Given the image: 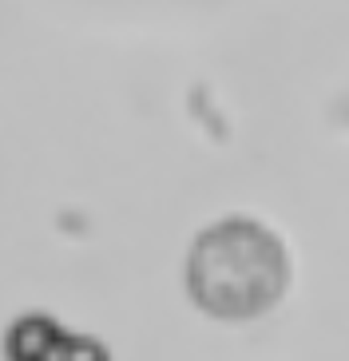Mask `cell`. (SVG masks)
I'll list each match as a JSON object with an SVG mask.
<instances>
[{"instance_id":"obj_1","label":"cell","mask_w":349,"mask_h":361,"mask_svg":"<svg viewBox=\"0 0 349 361\" xmlns=\"http://www.w3.org/2000/svg\"><path fill=\"white\" fill-rule=\"evenodd\" d=\"M294 286V255L270 223L222 214L187 246L183 290L202 318L219 326H254L270 318Z\"/></svg>"},{"instance_id":"obj_2","label":"cell","mask_w":349,"mask_h":361,"mask_svg":"<svg viewBox=\"0 0 349 361\" xmlns=\"http://www.w3.org/2000/svg\"><path fill=\"white\" fill-rule=\"evenodd\" d=\"M8 361H111L107 350L87 334H68L48 314H24L8 329Z\"/></svg>"}]
</instances>
